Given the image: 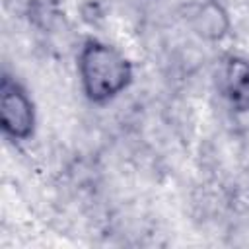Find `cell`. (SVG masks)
<instances>
[{
  "label": "cell",
  "mask_w": 249,
  "mask_h": 249,
  "mask_svg": "<svg viewBox=\"0 0 249 249\" xmlns=\"http://www.w3.org/2000/svg\"><path fill=\"white\" fill-rule=\"evenodd\" d=\"M78 80L84 97L93 105H105L119 97L134 78L130 58L101 39H86L76 58Z\"/></svg>",
  "instance_id": "1"
},
{
  "label": "cell",
  "mask_w": 249,
  "mask_h": 249,
  "mask_svg": "<svg viewBox=\"0 0 249 249\" xmlns=\"http://www.w3.org/2000/svg\"><path fill=\"white\" fill-rule=\"evenodd\" d=\"M0 128L6 138L25 142L35 134L37 109L27 88L4 74L0 80Z\"/></svg>",
  "instance_id": "2"
},
{
  "label": "cell",
  "mask_w": 249,
  "mask_h": 249,
  "mask_svg": "<svg viewBox=\"0 0 249 249\" xmlns=\"http://www.w3.org/2000/svg\"><path fill=\"white\" fill-rule=\"evenodd\" d=\"M224 89L237 109H249V60L230 56L224 66Z\"/></svg>",
  "instance_id": "4"
},
{
  "label": "cell",
  "mask_w": 249,
  "mask_h": 249,
  "mask_svg": "<svg viewBox=\"0 0 249 249\" xmlns=\"http://www.w3.org/2000/svg\"><path fill=\"white\" fill-rule=\"evenodd\" d=\"M193 33L206 43H220L231 31V18L218 0H200L189 14Z\"/></svg>",
  "instance_id": "3"
}]
</instances>
